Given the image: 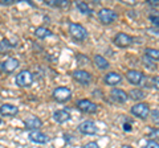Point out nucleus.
I'll use <instances>...</instances> for the list:
<instances>
[{
    "instance_id": "f257e3e1",
    "label": "nucleus",
    "mask_w": 159,
    "mask_h": 148,
    "mask_svg": "<svg viewBox=\"0 0 159 148\" xmlns=\"http://www.w3.org/2000/svg\"><path fill=\"white\" fill-rule=\"evenodd\" d=\"M69 33L70 36L77 41H84L86 40L89 33H88V29L81 25V24H77V23H70L69 24Z\"/></svg>"
},
{
    "instance_id": "f03ea898",
    "label": "nucleus",
    "mask_w": 159,
    "mask_h": 148,
    "mask_svg": "<svg viewBox=\"0 0 159 148\" xmlns=\"http://www.w3.org/2000/svg\"><path fill=\"white\" fill-rule=\"evenodd\" d=\"M15 82L19 87H29L33 82V74L29 72V70H21L16 74L15 77Z\"/></svg>"
},
{
    "instance_id": "7ed1b4c3",
    "label": "nucleus",
    "mask_w": 159,
    "mask_h": 148,
    "mask_svg": "<svg viewBox=\"0 0 159 148\" xmlns=\"http://www.w3.org/2000/svg\"><path fill=\"white\" fill-rule=\"evenodd\" d=\"M52 97L60 103H65L72 98V91H70V89H68L65 86H60L53 90Z\"/></svg>"
},
{
    "instance_id": "20e7f679",
    "label": "nucleus",
    "mask_w": 159,
    "mask_h": 148,
    "mask_svg": "<svg viewBox=\"0 0 159 148\" xmlns=\"http://www.w3.org/2000/svg\"><path fill=\"white\" fill-rule=\"evenodd\" d=\"M98 19L102 24L107 25V24H111L117 20V13L110 8H101L98 11Z\"/></svg>"
},
{
    "instance_id": "39448f33",
    "label": "nucleus",
    "mask_w": 159,
    "mask_h": 148,
    "mask_svg": "<svg viewBox=\"0 0 159 148\" xmlns=\"http://www.w3.org/2000/svg\"><path fill=\"white\" fill-rule=\"evenodd\" d=\"M131 114L137 118H141V119H146V118L148 116V114H150V107H148L147 103H137V105H134L131 107Z\"/></svg>"
},
{
    "instance_id": "423d86ee",
    "label": "nucleus",
    "mask_w": 159,
    "mask_h": 148,
    "mask_svg": "<svg viewBox=\"0 0 159 148\" xmlns=\"http://www.w3.org/2000/svg\"><path fill=\"white\" fill-rule=\"evenodd\" d=\"M72 76L74 78V81L81 83V85H84V86H86V85H89V83L92 82L90 73H88L86 70H82V69H77V70H74L72 73Z\"/></svg>"
},
{
    "instance_id": "0eeeda50",
    "label": "nucleus",
    "mask_w": 159,
    "mask_h": 148,
    "mask_svg": "<svg viewBox=\"0 0 159 148\" xmlns=\"http://www.w3.org/2000/svg\"><path fill=\"white\" fill-rule=\"evenodd\" d=\"M78 131L84 135H96L98 132V128L96 126V123L92 122V120H85L82 123L78 124Z\"/></svg>"
},
{
    "instance_id": "6e6552de",
    "label": "nucleus",
    "mask_w": 159,
    "mask_h": 148,
    "mask_svg": "<svg viewBox=\"0 0 159 148\" xmlns=\"http://www.w3.org/2000/svg\"><path fill=\"white\" fill-rule=\"evenodd\" d=\"M77 107L82 112H86V114H94V112L98 111V106L89 99H80L77 102Z\"/></svg>"
},
{
    "instance_id": "1a4fd4ad",
    "label": "nucleus",
    "mask_w": 159,
    "mask_h": 148,
    "mask_svg": "<svg viewBox=\"0 0 159 148\" xmlns=\"http://www.w3.org/2000/svg\"><path fill=\"white\" fill-rule=\"evenodd\" d=\"M28 139L33 143H36V144H47L49 141V136L39 130H33V131H29Z\"/></svg>"
},
{
    "instance_id": "9d476101",
    "label": "nucleus",
    "mask_w": 159,
    "mask_h": 148,
    "mask_svg": "<svg viewBox=\"0 0 159 148\" xmlns=\"http://www.w3.org/2000/svg\"><path fill=\"white\" fill-rule=\"evenodd\" d=\"M113 42L116 44L117 46H119V48H126V46H130L131 44L134 42V38L133 37H130L129 34H126V33H118L116 37H114V40H113Z\"/></svg>"
},
{
    "instance_id": "9b49d317",
    "label": "nucleus",
    "mask_w": 159,
    "mask_h": 148,
    "mask_svg": "<svg viewBox=\"0 0 159 148\" xmlns=\"http://www.w3.org/2000/svg\"><path fill=\"white\" fill-rule=\"evenodd\" d=\"M126 78L131 85H141L142 81L145 80V76H143V73L138 70H129L126 73Z\"/></svg>"
},
{
    "instance_id": "f8f14e48",
    "label": "nucleus",
    "mask_w": 159,
    "mask_h": 148,
    "mask_svg": "<svg viewBox=\"0 0 159 148\" xmlns=\"http://www.w3.org/2000/svg\"><path fill=\"white\" fill-rule=\"evenodd\" d=\"M53 120L56 123H58V124H62V123L70 120V112H69L68 110H64V108H61V110H56L53 112Z\"/></svg>"
},
{
    "instance_id": "ddd939ff",
    "label": "nucleus",
    "mask_w": 159,
    "mask_h": 148,
    "mask_svg": "<svg viewBox=\"0 0 159 148\" xmlns=\"http://www.w3.org/2000/svg\"><path fill=\"white\" fill-rule=\"evenodd\" d=\"M19 63H20L19 60L9 57V58H7V60L2 63V69H3L4 73H8V74H9V73H13V72L19 67Z\"/></svg>"
},
{
    "instance_id": "4468645a",
    "label": "nucleus",
    "mask_w": 159,
    "mask_h": 148,
    "mask_svg": "<svg viewBox=\"0 0 159 148\" xmlns=\"http://www.w3.org/2000/svg\"><path fill=\"white\" fill-rule=\"evenodd\" d=\"M19 114V108L11 103H4L0 106V115L3 116H16Z\"/></svg>"
},
{
    "instance_id": "2eb2a0df",
    "label": "nucleus",
    "mask_w": 159,
    "mask_h": 148,
    "mask_svg": "<svg viewBox=\"0 0 159 148\" xmlns=\"http://www.w3.org/2000/svg\"><path fill=\"white\" fill-rule=\"evenodd\" d=\"M110 97L113 101H116L117 103H125L129 99V94L126 91L121 90V89H113L110 93Z\"/></svg>"
},
{
    "instance_id": "dca6fc26",
    "label": "nucleus",
    "mask_w": 159,
    "mask_h": 148,
    "mask_svg": "<svg viewBox=\"0 0 159 148\" xmlns=\"http://www.w3.org/2000/svg\"><path fill=\"white\" fill-rule=\"evenodd\" d=\"M24 124H25V127L28 128V130L33 131V130H37V128L41 127L43 126V122L37 116H31V118H28V119H25Z\"/></svg>"
},
{
    "instance_id": "f3484780",
    "label": "nucleus",
    "mask_w": 159,
    "mask_h": 148,
    "mask_svg": "<svg viewBox=\"0 0 159 148\" xmlns=\"http://www.w3.org/2000/svg\"><path fill=\"white\" fill-rule=\"evenodd\" d=\"M93 61H94V65H96L98 69H101V70H106V69H109V66H110V63H109V61L106 58L99 56V54H96V56H94Z\"/></svg>"
},
{
    "instance_id": "a211bd4d",
    "label": "nucleus",
    "mask_w": 159,
    "mask_h": 148,
    "mask_svg": "<svg viewBox=\"0 0 159 148\" xmlns=\"http://www.w3.org/2000/svg\"><path fill=\"white\" fill-rule=\"evenodd\" d=\"M121 81H122V76H119L118 73L111 72V73H107L105 76V82L107 83V85H110V86L118 85Z\"/></svg>"
},
{
    "instance_id": "6ab92c4d",
    "label": "nucleus",
    "mask_w": 159,
    "mask_h": 148,
    "mask_svg": "<svg viewBox=\"0 0 159 148\" xmlns=\"http://www.w3.org/2000/svg\"><path fill=\"white\" fill-rule=\"evenodd\" d=\"M34 36H36L37 38H40V40H44V38L51 37L52 32L49 31L48 28H45V27H39L36 31H34Z\"/></svg>"
},
{
    "instance_id": "aec40b11",
    "label": "nucleus",
    "mask_w": 159,
    "mask_h": 148,
    "mask_svg": "<svg viewBox=\"0 0 159 148\" xmlns=\"http://www.w3.org/2000/svg\"><path fill=\"white\" fill-rule=\"evenodd\" d=\"M45 4L54 8H64V7H68L70 3L68 0H48V2H45Z\"/></svg>"
},
{
    "instance_id": "412c9836",
    "label": "nucleus",
    "mask_w": 159,
    "mask_h": 148,
    "mask_svg": "<svg viewBox=\"0 0 159 148\" xmlns=\"http://www.w3.org/2000/svg\"><path fill=\"white\" fill-rule=\"evenodd\" d=\"M76 7L80 12H81L82 15H92L93 11H92V8L88 6V4L85 2H76Z\"/></svg>"
},
{
    "instance_id": "4be33fe9",
    "label": "nucleus",
    "mask_w": 159,
    "mask_h": 148,
    "mask_svg": "<svg viewBox=\"0 0 159 148\" xmlns=\"http://www.w3.org/2000/svg\"><path fill=\"white\" fill-rule=\"evenodd\" d=\"M129 98H131L134 101H141L145 98V93L142 90H137V89H134V90H130L129 93Z\"/></svg>"
},
{
    "instance_id": "5701e85b",
    "label": "nucleus",
    "mask_w": 159,
    "mask_h": 148,
    "mask_svg": "<svg viewBox=\"0 0 159 148\" xmlns=\"http://www.w3.org/2000/svg\"><path fill=\"white\" fill-rule=\"evenodd\" d=\"M146 57H148L150 60H159V50L158 49H152V48H147L145 50Z\"/></svg>"
},
{
    "instance_id": "b1692460",
    "label": "nucleus",
    "mask_w": 159,
    "mask_h": 148,
    "mask_svg": "<svg viewBox=\"0 0 159 148\" xmlns=\"http://www.w3.org/2000/svg\"><path fill=\"white\" fill-rule=\"evenodd\" d=\"M13 46L15 45H12V44L9 42L8 40H6V38L0 41V52H8V50H11Z\"/></svg>"
},
{
    "instance_id": "393cba45",
    "label": "nucleus",
    "mask_w": 159,
    "mask_h": 148,
    "mask_svg": "<svg viewBox=\"0 0 159 148\" xmlns=\"http://www.w3.org/2000/svg\"><path fill=\"white\" fill-rule=\"evenodd\" d=\"M147 128H148L147 136L150 137V140L151 139H159V128H150V127H147Z\"/></svg>"
},
{
    "instance_id": "a878e982",
    "label": "nucleus",
    "mask_w": 159,
    "mask_h": 148,
    "mask_svg": "<svg viewBox=\"0 0 159 148\" xmlns=\"http://www.w3.org/2000/svg\"><path fill=\"white\" fill-rule=\"evenodd\" d=\"M143 148H159V143L155 140H147Z\"/></svg>"
},
{
    "instance_id": "bb28decb",
    "label": "nucleus",
    "mask_w": 159,
    "mask_h": 148,
    "mask_svg": "<svg viewBox=\"0 0 159 148\" xmlns=\"http://www.w3.org/2000/svg\"><path fill=\"white\" fill-rule=\"evenodd\" d=\"M151 120L154 122V124H159V111L158 110L151 111Z\"/></svg>"
},
{
    "instance_id": "cd10ccee",
    "label": "nucleus",
    "mask_w": 159,
    "mask_h": 148,
    "mask_svg": "<svg viewBox=\"0 0 159 148\" xmlns=\"http://www.w3.org/2000/svg\"><path fill=\"white\" fill-rule=\"evenodd\" d=\"M131 128H133V122L131 120H126L125 123H123V130H125L126 132L131 131Z\"/></svg>"
},
{
    "instance_id": "c85d7f7f",
    "label": "nucleus",
    "mask_w": 159,
    "mask_h": 148,
    "mask_svg": "<svg viewBox=\"0 0 159 148\" xmlns=\"http://www.w3.org/2000/svg\"><path fill=\"white\" fill-rule=\"evenodd\" d=\"M148 60H150L148 57H145V58H143V63H145V66L148 67V69H155V65H152V63L148 61Z\"/></svg>"
},
{
    "instance_id": "c756f323",
    "label": "nucleus",
    "mask_w": 159,
    "mask_h": 148,
    "mask_svg": "<svg viewBox=\"0 0 159 148\" xmlns=\"http://www.w3.org/2000/svg\"><path fill=\"white\" fill-rule=\"evenodd\" d=\"M82 148H101L96 141H90V143H86V144H84Z\"/></svg>"
},
{
    "instance_id": "7c9ffc66",
    "label": "nucleus",
    "mask_w": 159,
    "mask_h": 148,
    "mask_svg": "<svg viewBox=\"0 0 159 148\" xmlns=\"http://www.w3.org/2000/svg\"><path fill=\"white\" fill-rule=\"evenodd\" d=\"M147 33L150 34V36H155V37H159V31H158V29L148 28V29H147Z\"/></svg>"
},
{
    "instance_id": "2f4dec72",
    "label": "nucleus",
    "mask_w": 159,
    "mask_h": 148,
    "mask_svg": "<svg viewBox=\"0 0 159 148\" xmlns=\"http://www.w3.org/2000/svg\"><path fill=\"white\" fill-rule=\"evenodd\" d=\"M150 20L154 24V27H158L159 28V16H150Z\"/></svg>"
},
{
    "instance_id": "473e14b6",
    "label": "nucleus",
    "mask_w": 159,
    "mask_h": 148,
    "mask_svg": "<svg viewBox=\"0 0 159 148\" xmlns=\"http://www.w3.org/2000/svg\"><path fill=\"white\" fill-rule=\"evenodd\" d=\"M152 86L155 87L157 90H159V76H157V77L152 80Z\"/></svg>"
},
{
    "instance_id": "72a5a7b5",
    "label": "nucleus",
    "mask_w": 159,
    "mask_h": 148,
    "mask_svg": "<svg viewBox=\"0 0 159 148\" xmlns=\"http://www.w3.org/2000/svg\"><path fill=\"white\" fill-rule=\"evenodd\" d=\"M13 4V0H0V6H11Z\"/></svg>"
},
{
    "instance_id": "f704fd0d",
    "label": "nucleus",
    "mask_w": 159,
    "mask_h": 148,
    "mask_svg": "<svg viewBox=\"0 0 159 148\" xmlns=\"http://www.w3.org/2000/svg\"><path fill=\"white\" fill-rule=\"evenodd\" d=\"M150 6H159V0H148L147 2Z\"/></svg>"
},
{
    "instance_id": "c9c22d12",
    "label": "nucleus",
    "mask_w": 159,
    "mask_h": 148,
    "mask_svg": "<svg viewBox=\"0 0 159 148\" xmlns=\"http://www.w3.org/2000/svg\"><path fill=\"white\" fill-rule=\"evenodd\" d=\"M122 148H133V147H130V146H122Z\"/></svg>"
},
{
    "instance_id": "e433bc0d",
    "label": "nucleus",
    "mask_w": 159,
    "mask_h": 148,
    "mask_svg": "<svg viewBox=\"0 0 159 148\" xmlns=\"http://www.w3.org/2000/svg\"><path fill=\"white\" fill-rule=\"evenodd\" d=\"M0 124H2V119H0Z\"/></svg>"
}]
</instances>
